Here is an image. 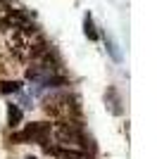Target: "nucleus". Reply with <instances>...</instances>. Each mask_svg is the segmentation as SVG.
<instances>
[{
    "label": "nucleus",
    "mask_w": 157,
    "mask_h": 159,
    "mask_svg": "<svg viewBox=\"0 0 157 159\" xmlns=\"http://www.w3.org/2000/svg\"><path fill=\"white\" fill-rule=\"evenodd\" d=\"M78 100L72 98L67 93H55L50 98H45V112L52 114V116H62L64 121H74L78 116Z\"/></svg>",
    "instance_id": "nucleus-1"
},
{
    "label": "nucleus",
    "mask_w": 157,
    "mask_h": 159,
    "mask_svg": "<svg viewBox=\"0 0 157 159\" xmlns=\"http://www.w3.org/2000/svg\"><path fill=\"white\" fill-rule=\"evenodd\" d=\"M52 133H55V138L67 147L76 145V147H81V150L88 147V140H86L83 128H81L78 121H59V124L52 126Z\"/></svg>",
    "instance_id": "nucleus-2"
},
{
    "label": "nucleus",
    "mask_w": 157,
    "mask_h": 159,
    "mask_svg": "<svg viewBox=\"0 0 157 159\" xmlns=\"http://www.w3.org/2000/svg\"><path fill=\"white\" fill-rule=\"evenodd\" d=\"M50 131H52L50 124H45V121H36V124H29L21 133H14L12 140H14V143H40V145H45Z\"/></svg>",
    "instance_id": "nucleus-3"
},
{
    "label": "nucleus",
    "mask_w": 157,
    "mask_h": 159,
    "mask_svg": "<svg viewBox=\"0 0 157 159\" xmlns=\"http://www.w3.org/2000/svg\"><path fill=\"white\" fill-rule=\"evenodd\" d=\"M19 121H21V109L17 105H10L7 107V124H10V126H19Z\"/></svg>",
    "instance_id": "nucleus-4"
},
{
    "label": "nucleus",
    "mask_w": 157,
    "mask_h": 159,
    "mask_svg": "<svg viewBox=\"0 0 157 159\" xmlns=\"http://www.w3.org/2000/svg\"><path fill=\"white\" fill-rule=\"evenodd\" d=\"M21 90V83L19 81H2V83H0V93H19Z\"/></svg>",
    "instance_id": "nucleus-5"
},
{
    "label": "nucleus",
    "mask_w": 157,
    "mask_h": 159,
    "mask_svg": "<svg viewBox=\"0 0 157 159\" xmlns=\"http://www.w3.org/2000/svg\"><path fill=\"white\" fill-rule=\"evenodd\" d=\"M83 26H86V36L91 40H98V31H95V26H93V17L91 14H86L83 17Z\"/></svg>",
    "instance_id": "nucleus-6"
},
{
    "label": "nucleus",
    "mask_w": 157,
    "mask_h": 159,
    "mask_svg": "<svg viewBox=\"0 0 157 159\" xmlns=\"http://www.w3.org/2000/svg\"><path fill=\"white\" fill-rule=\"evenodd\" d=\"M2 14H5V10H2V5H0V17H2Z\"/></svg>",
    "instance_id": "nucleus-7"
},
{
    "label": "nucleus",
    "mask_w": 157,
    "mask_h": 159,
    "mask_svg": "<svg viewBox=\"0 0 157 159\" xmlns=\"http://www.w3.org/2000/svg\"><path fill=\"white\" fill-rule=\"evenodd\" d=\"M5 2H10V0H0V5H5Z\"/></svg>",
    "instance_id": "nucleus-8"
},
{
    "label": "nucleus",
    "mask_w": 157,
    "mask_h": 159,
    "mask_svg": "<svg viewBox=\"0 0 157 159\" xmlns=\"http://www.w3.org/2000/svg\"><path fill=\"white\" fill-rule=\"evenodd\" d=\"M26 159H36V157H26Z\"/></svg>",
    "instance_id": "nucleus-9"
}]
</instances>
